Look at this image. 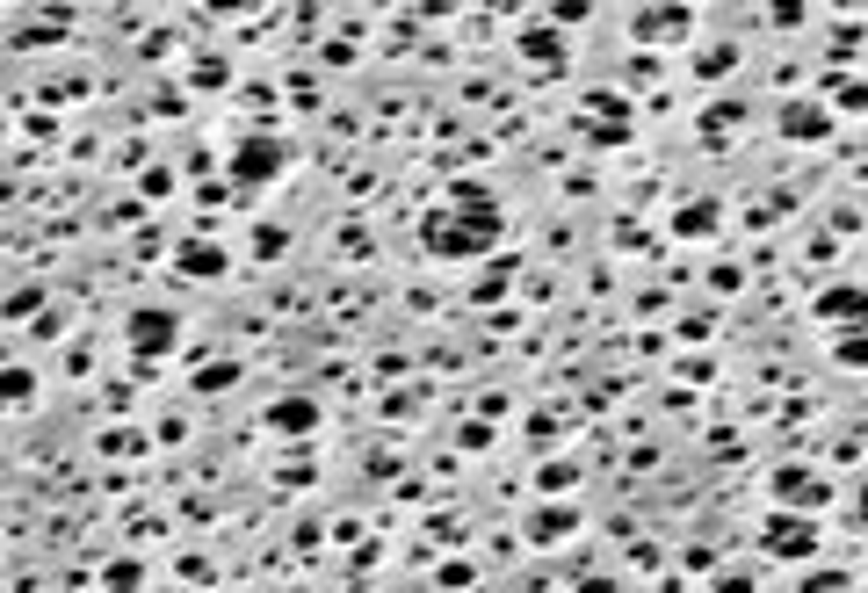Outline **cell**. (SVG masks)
<instances>
[{
    "label": "cell",
    "mask_w": 868,
    "mask_h": 593,
    "mask_svg": "<svg viewBox=\"0 0 868 593\" xmlns=\"http://www.w3.org/2000/svg\"><path fill=\"white\" fill-rule=\"evenodd\" d=\"M181 268H189V275H217L225 254H210V239H189V246H181Z\"/></svg>",
    "instance_id": "obj_5"
},
{
    "label": "cell",
    "mask_w": 868,
    "mask_h": 593,
    "mask_svg": "<svg viewBox=\"0 0 868 593\" xmlns=\"http://www.w3.org/2000/svg\"><path fill=\"white\" fill-rule=\"evenodd\" d=\"M789 138H825V109H789Z\"/></svg>",
    "instance_id": "obj_6"
},
{
    "label": "cell",
    "mask_w": 868,
    "mask_h": 593,
    "mask_svg": "<svg viewBox=\"0 0 868 593\" xmlns=\"http://www.w3.org/2000/svg\"><path fill=\"white\" fill-rule=\"evenodd\" d=\"M167 333H174V319H167V311H138V326H131V340H138V355H152V348H160Z\"/></svg>",
    "instance_id": "obj_2"
},
{
    "label": "cell",
    "mask_w": 868,
    "mask_h": 593,
    "mask_svg": "<svg viewBox=\"0 0 868 593\" xmlns=\"http://www.w3.org/2000/svg\"><path fill=\"white\" fill-rule=\"evenodd\" d=\"M818 311H825V319H868V297L861 290H832Z\"/></svg>",
    "instance_id": "obj_4"
},
{
    "label": "cell",
    "mask_w": 868,
    "mask_h": 593,
    "mask_svg": "<svg viewBox=\"0 0 868 593\" xmlns=\"http://www.w3.org/2000/svg\"><path fill=\"white\" fill-rule=\"evenodd\" d=\"M767 550H774V557H811V550H818V528L796 521V514H774V521H767Z\"/></svg>",
    "instance_id": "obj_1"
},
{
    "label": "cell",
    "mask_w": 868,
    "mask_h": 593,
    "mask_svg": "<svg viewBox=\"0 0 868 593\" xmlns=\"http://www.w3.org/2000/svg\"><path fill=\"white\" fill-rule=\"evenodd\" d=\"M312 398H283V405H275V427H283V434H312Z\"/></svg>",
    "instance_id": "obj_3"
}]
</instances>
